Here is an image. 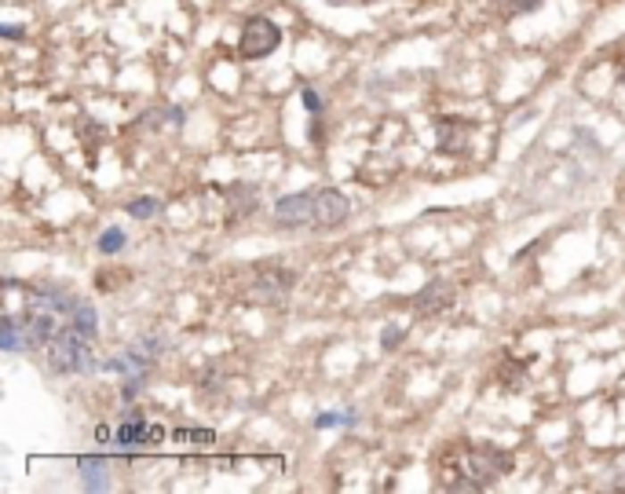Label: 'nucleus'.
Returning a JSON list of instances; mask_svg holds the SVG:
<instances>
[{
    "label": "nucleus",
    "instance_id": "f257e3e1",
    "mask_svg": "<svg viewBox=\"0 0 625 494\" xmlns=\"http://www.w3.org/2000/svg\"><path fill=\"white\" fill-rule=\"evenodd\" d=\"M77 300L66 289H37L29 300H26V312H22V330H26V348H48L52 337L70 322Z\"/></svg>",
    "mask_w": 625,
    "mask_h": 494
},
{
    "label": "nucleus",
    "instance_id": "f03ea898",
    "mask_svg": "<svg viewBox=\"0 0 625 494\" xmlns=\"http://www.w3.org/2000/svg\"><path fill=\"white\" fill-rule=\"evenodd\" d=\"M454 473H461V480L450 483L454 490H483L494 480L512 473V454L509 450H497V447H487V443H476V447L461 450Z\"/></svg>",
    "mask_w": 625,
    "mask_h": 494
},
{
    "label": "nucleus",
    "instance_id": "7ed1b4c3",
    "mask_svg": "<svg viewBox=\"0 0 625 494\" xmlns=\"http://www.w3.org/2000/svg\"><path fill=\"white\" fill-rule=\"evenodd\" d=\"M48 352V370L52 373H92L99 363L92 356V340L85 333H77L70 322L52 337Z\"/></svg>",
    "mask_w": 625,
    "mask_h": 494
},
{
    "label": "nucleus",
    "instance_id": "20e7f679",
    "mask_svg": "<svg viewBox=\"0 0 625 494\" xmlns=\"http://www.w3.org/2000/svg\"><path fill=\"white\" fill-rule=\"evenodd\" d=\"M282 45V29L271 22V19H263V15H256V19H249L246 26H242V37H238V48H242V55L246 59H263V55H271Z\"/></svg>",
    "mask_w": 625,
    "mask_h": 494
},
{
    "label": "nucleus",
    "instance_id": "39448f33",
    "mask_svg": "<svg viewBox=\"0 0 625 494\" xmlns=\"http://www.w3.org/2000/svg\"><path fill=\"white\" fill-rule=\"evenodd\" d=\"M275 223L282 231H300V227H315V191H296L282 195L275 202Z\"/></svg>",
    "mask_w": 625,
    "mask_h": 494
},
{
    "label": "nucleus",
    "instance_id": "423d86ee",
    "mask_svg": "<svg viewBox=\"0 0 625 494\" xmlns=\"http://www.w3.org/2000/svg\"><path fill=\"white\" fill-rule=\"evenodd\" d=\"M351 198H344L340 191H333V187H322V191H315V227H322V231H329V227H340L347 216H351Z\"/></svg>",
    "mask_w": 625,
    "mask_h": 494
},
{
    "label": "nucleus",
    "instance_id": "0eeeda50",
    "mask_svg": "<svg viewBox=\"0 0 625 494\" xmlns=\"http://www.w3.org/2000/svg\"><path fill=\"white\" fill-rule=\"evenodd\" d=\"M158 436H162L158 429L146 425L136 410H129V414H125V422L117 425V432H113V447H117V450H136V447H150Z\"/></svg>",
    "mask_w": 625,
    "mask_h": 494
},
{
    "label": "nucleus",
    "instance_id": "6e6552de",
    "mask_svg": "<svg viewBox=\"0 0 625 494\" xmlns=\"http://www.w3.org/2000/svg\"><path fill=\"white\" fill-rule=\"evenodd\" d=\"M293 282H296V275H289V272L263 268V272L256 275L253 293H256V300H282V297L289 293V286H293Z\"/></svg>",
    "mask_w": 625,
    "mask_h": 494
},
{
    "label": "nucleus",
    "instance_id": "1a4fd4ad",
    "mask_svg": "<svg viewBox=\"0 0 625 494\" xmlns=\"http://www.w3.org/2000/svg\"><path fill=\"white\" fill-rule=\"evenodd\" d=\"M450 304H454V286H450V282H432V286H424V289L417 293L413 308H417L421 315H436V312L450 308Z\"/></svg>",
    "mask_w": 625,
    "mask_h": 494
},
{
    "label": "nucleus",
    "instance_id": "9d476101",
    "mask_svg": "<svg viewBox=\"0 0 625 494\" xmlns=\"http://www.w3.org/2000/svg\"><path fill=\"white\" fill-rule=\"evenodd\" d=\"M77 469H81L85 490H110L113 476H110V462L106 458H99V454H85V458L77 462Z\"/></svg>",
    "mask_w": 625,
    "mask_h": 494
},
{
    "label": "nucleus",
    "instance_id": "9b49d317",
    "mask_svg": "<svg viewBox=\"0 0 625 494\" xmlns=\"http://www.w3.org/2000/svg\"><path fill=\"white\" fill-rule=\"evenodd\" d=\"M468 136H472V125L461 121V118H446L439 121V150L443 155H461L468 147Z\"/></svg>",
    "mask_w": 625,
    "mask_h": 494
},
{
    "label": "nucleus",
    "instance_id": "f8f14e48",
    "mask_svg": "<svg viewBox=\"0 0 625 494\" xmlns=\"http://www.w3.org/2000/svg\"><path fill=\"white\" fill-rule=\"evenodd\" d=\"M70 326H73L77 333H85L88 340L99 337V315H96V308H92L88 300H77V308H73V315H70Z\"/></svg>",
    "mask_w": 625,
    "mask_h": 494
},
{
    "label": "nucleus",
    "instance_id": "ddd939ff",
    "mask_svg": "<svg viewBox=\"0 0 625 494\" xmlns=\"http://www.w3.org/2000/svg\"><path fill=\"white\" fill-rule=\"evenodd\" d=\"M227 195H230V216L234 220H242L256 209V187H249V183H234Z\"/></svg>",
    "mask_w": 625,
    "mask_h": 494
},
{
    "label": "nucleus",
    "instance_id": "4468645a",
    "mask_svg": "<svg viewBox=\"0 0 625 494\" xmlns=\"http://www.w3.org/2000/svg\"><path fill=\"white\" fill-rule=\"evenodd\" d=\"M0 345H4V352H8V356H15L19 348H26V330L19 326V319H15V315H8L4 322H0Z\"/></svg>",
    "mask_w": 625,
    "mask_h": 494
},
{
    "label": "nucleus",
    "instance_id": "2eb2a0df",
    "mask_svg": "<svg viewBox=\"0 0 625 494\" xmlns=\"http://www.w3.org/2000/svg\"><path fill=\"white\" fill-rule=\"evenodd\" d=\"M129 246V235H125V227H106V231L99 235V242H96V249L103 253V256H117Z\"/></svg>",
    "mask_w": 625,
    "mask_h": 494
},
{
    "label": "nucleus",
    "instance_id": "dca6fc26",
    "mask_svg": "<svg viewBox=\"0 0 625 494\" xmlns=\"http://www.w3.org/2000/svg\"><path fill=\"white\" fill-rule=\"evenodd\" d=\"M359 414L355 410H322L315 417V429H337V425H355Z\"/></svg>",
    "mask_w": 625,
    "mask_h": 494
},
{
    "label": "nucleus",
    "instance_id": "f3484780",
    "mask_svg": "<svg viewBox=\"0 0 625 494\" xmlns=\"http://www.w3.org/2000/svg\"><path fill=\"white\" fill-rule=\"evenodd\" d=\"M162 213V202L158 198H132L129 202V216H136V220H154Z\"/></svg>",
    "mask_w": 625,
    "mask_h": 494
},
{
    "label": "nucleus",
    "instance_id": "a211bd4d",
    "mask_svg": "<svg viewBox=\"0 0 625 494\" xmlns=\"http://www.w3.org/2000/svg\"><path fill=\"white\" fill-rule=\"evenodd\" d=\"M399 340H403V330H399V326H392V330H384V337H380V348L392 352V348H399Z\"/></svg>",
    "mask_w": 625,
    "mask_h": 494
},
{
    "label": "nucleus",
    "instance_id": "6ab92c4d",
    "mask_svg": "<svg viewBox=\"0 0 625 494\" xmlns=\"http://www.w3.org/2000/svg\"><path fill=\"white\" fill-rule=\"evenodd\" d=\"M304 106H307L311 113H322V99H319L315 88H304Z\"/></svg>",
    "mask_w": 625,
    "mask_h": 494
},
{
    "label": "nucleus",
    "instance_id": "aec40b11",
    "mask_svg": "<svg viewBox=\"0 0 625 494\" xmlns=\"http://www.w3.org/2000/svg\"><path fill=\"white\" fill-rule=\"evenodd\" d=\"M509 4H512L516 12H538V8L545 4V0H509Z\"/></svg>",
    "mask_w": 625,
    "mask_h": 494
},
{
    "label": "nucleus",
    "instance_id": "412c9836",
    "mask_svg": "<svg viewBox=\"0 0 625 494\" xmlns=\"http://www.w3.org/2000/svg\"><path fill=\"white\" fill-rule=\"evenodd\" d=\"M0 33H4L8 41H19V37H22L26 29H22V26H15V22H4V26H0Z\"/></svg>",
    "mask_w": 625,
    "mask_h": 494
},
{
    "label": "nucleus",
    "instance_id": "4be33fe9",
    "mask_svg": "<svg viewBox=\"0 0 625 494\" xmlns=\"http://www.w3.org/2000/svg\"><path fill=\"white\" fill-rule=\"evenodd\" d=\"M329 4H347V0H329Z\"/></svg>",
    "mask_w": 625,
    "mask_h": 494
},
{
    "label": "nucleus",
    "instance_id": "5701e85b",
    "mask_svg": "<svg viewBox=\"0 0 625 494\" xmlns=\"http://www.w3.org/2000/svg\"><path fill=\"white\" fill-rule=\"evenodd\" d=\"M621 85H625V70H621Z\"/></svg>",
    "mask_w": 625,
    "mask_h": 494
}]
</instances>
